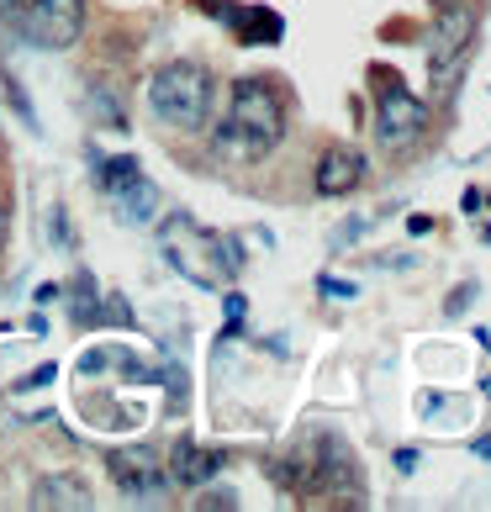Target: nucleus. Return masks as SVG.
<instances>
[{"label": "nucleus", "instance_id": "obj_7", "mask_svg": "<svg viewBox=\"0 0 491 512\" xmlns=\"http://www.w3.org/2000/svg\"><path fill=\"white\" fill-rule=\"evenodd\" d=\"M470 32H476V22H470L465 11H449L439 27H433V43H428V69H433V80H439V90L455 85V74L465 64V53H470Z\"/></svg>", "mask_w": 491, "mask_h": 512}, {"label": "nucleus", "instance_id": "obj_18", "mask_svg": "<svg viewBox=\"0 0 491 512\" xmlns=\"http://www.w3.org/2000/svg\"><path fill=\"white\" fill-rule=\"evenodd\" d=\"M6 233H11V212L0 206V249H6Z\"/></svg>", "mask_w": 491, "mask_h": 512}, {"label": "nucleus", "instance_id": "obj_8", "mask_svg": "<svg viewBox=\"0 0 491 512\" xmlns=\"http://www.w3.org/2000/svg\"><path fill=\"white\" fill-rule=\"evenodd\" d=\"M106 470H111V481H117L122 497H159L164 491V470L148 449H117L106 460Z\"/></svg>", "mask_w": 491, "mask_h": 512}, {"label": "nucleus", "instance_id": "obj_3", "mask_svg": "<svg viewBox=\"0 0 491 512\" xmlns=\"http://www.w3.org/2000/svg\"><path fill=\"white\" fill-rule=\"evenodd\" d=\"M148 111L180 132L206 127V117H212V74L201 64H164L148 80Z\"/></svg>", "mask_w": 491, "mask_h": 512}, {"label": "nucleus", "instance_id": "obj_10", "mask_svg": "<svg viewBox=\"0 0 491 512\" xmlns=\"http://www.w3.org/2000/svg\"><path fill=\"white\" fill-rule=\"evenodd\" d=\"M365 180V159L354 154V148H333V154H323V164H317V196H349L354 185Z\"/></svg>", "mask_w": 491, "mask_h": 512}, {"label": "nucleus", "instance_id": "obj_14", "mask_svg": "<svg viewBox=\"0 0 491 512\" xmlns=\"http://www.w3.org/2000/svg\"><path fill=\"white\" fill-rule=\"evenodd\" d=\"M323 291H328V296H338V301H354V286H349V280H333V275H323Z\"/></svg>", "mask_w": 491, "mask_h": 512}, {"label": "nucleus", "instance_id": "obj_1", "mask_svg": "<svg viewBox=\"0 0 491 512\" xmlns=\"http://www.w3.org/2000/svg\"><path fill=\"white\" fill-rule=\"evenodd\" d=\"M280 138H286V101H280V90L270 80H259V74H243L233 85V101H228V117L217 127V159L228 164H259L270 159Z\"/></svg>", "mask_w": 491, "mask_h": 512}, {"label": "nucleus", "instance_id": "obj_19", "mask_svg": "<svg viewBox=\"0 0 491 512\" xmlns=\"http://www.w3.org/2000/svg\"><path fill=\"white\" fill-rule=\"evenodd\" d=\"M439 6H449V0H439Z\"/></svg>", "mask_w": 491, "mask_h": 512}, {"label": "nucleus", "instance_id": "obj_6", "mask_svg": "<svg viewBox=\"0 0 491 512\" xmlns=\"http://www.w3.org/2000/svg\"><path fill=\"white\" fill-rule=\"evenodd\" d=\"M6 27L32 48L64 53V48H74V37L85 27V0H22V11Z\"/></svg>", "mask_w": 491, "mask_h": 512}, {"label": "nucleus", "instance_id": "obj_9", "mask_svg": "<svg viewBox=\"0 0 491 512\" xmlns=\"http://www.w3.org/2000/svg\"><path fill=\"white\" fill-rule=\"evenodd\" d=\"M206 11H212V16H228L233 32L243 37V43H280V32H286V22H280L275 11H264V6H233V0H206Z\"/></svg>", "mask_w": 491, "mask_h": 512}, {"label": "nucleus", "instance_id": "obj_16", "mask_svg": "<svg viewBox=\"0 0 491 512\" xmlns=\"http://www.w3.org/2000/svg\"><path fill=\"white\" fill-rule=\"evenodd\" d=\"M481 206H486V196H481V191H465V212H470V217H476Z\"/></svg>", "mask_w": 491, "mask_h": 512}, {"label": "nucleus", "instance_id": "obj_5", "mask_svg": "<svg viewBox=\"0 0 491 512\" xmlns=\"http://www.w3.org/2000/svg\"><path fill=\"white\" fill-rule=\"evenodd\" d=\"M90 180L101 185V196L117 206L122 222H154L159 217V191L154 180L143 175V164L132 154H96V164H90Z\"/></svg>", "mask_w": 491, "mask_h": 512}, {"label": "nucleus", "instance_id": "obj_11", "mask_svg": "<svg viewBox=\"0 0 491 512\" xmlns=\"http://www.w3.org/2000/svg\"><path fill=\"white\" fill-rule=\"evenodd\" d=\"M222 470V454L217 449H201L191 439H180L175 454H169V476H175L180 486H206Z\"/></svg>", "mask_w": 491, "mask_h": 512}, {"label": "nucleus", "instance_id": "obj_12", "mask_svg": "<svg viewBox=\"0 0 491 512\" xmlns=\"http://www.w3.org/2000/svg\"><path fill=\"white\" fill-rule=\"evenodd\" d=\"M37 507H90V491L74 476H59V481L37 486Z\"/></svg>", "mask_w": 491, "mask_h": 512}, {"label": "nucleus", "instance_id": "obj_2", "mask_svg": "<svg viewBox=\"0 0 491 512\" xmlns=\"http://www.w3.org/2000/svg\"><path fill=\"white\" fill-rule=\"evenodd\" d=\"M159 249L175 270L191 280L196 291H228L233 286V270H238V254H233V238L201 227L196 217H164L159 227Z\"/></svg>", "mask_w": 491, "mask_h": 512}, {"label": "nucleus", "instance_id": "obj_4", "mask_svg": "<svg viewBox=\"0 0 491 512\" xmlns=\"http://www.w3.org/2000/svg\"><path fill=\"white\" fill-rule=\"evenodd\" d=\"M370 90H375V132H381V143H386V148L418 143L423 127H428V106L402 85V74L375 64V69H370Z\"/></svg>", "mask_w": 491, "mask_h": 512}, {"label": "nucleus", "instance_id": "obj_17", "mask_svg": "<svg viewBox=\"0 0 491 512\" xmlns=\"http://www.w3.org/2000/svg\"><path fill=\"white\" fill-rule=\"evenodd\" d=\"M16 11H22V0H0V22H11Z\"/></svg>", "mask_w": 491, "mask_h": 512}, {"label": "nucleus", "instance_id": "obj_13", "mask_svg": "<svg viewBox=\"0 0 491 512\" xmlns=\"http://www.w3.org/2000/svg\"><path fill=\"white\" fill-rule=\"evenodd\" d=\"M6 101H16V111H22V122L37 132V111H32V101H27V90H22V80H16V74H6Z\"/></svg>", "mask_w": 491, "mask_h": 512}, {"label": "nucleus", "instance_id": "obj_15", "mask_svg": "<svg viewBox=\"0 0 491 512\" xmlns=\"http://www.w3.org/2000/svg\"><path fill=\"white\" fill-rule=\"evenodd\" d=\"M412 465H418V449H396V470L402 476H412Z\"/></svg>", "mask_w": 491, "mask_h": 512}]
</instances>
